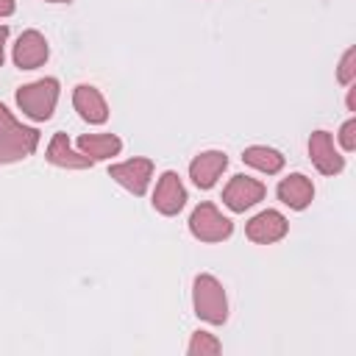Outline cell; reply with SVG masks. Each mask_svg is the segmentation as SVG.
Masks as SVG:
<instances>
[{"mask_svg": "<svg viewBox=\"0 0 356 356\" xmlns=\"http://www.w3.org/2000/svg\"><path fill=\"white\" fill-rule=\"evenodd\" d=\"M39 145V131L14 120V114L0 103V164L28 159Z\"/></svg>", "mask_w": 356, "mask_h": 356, "instance_id": "6da1fadb", "label": "cell"}, {"mask_svg": "<svg viewBox=\"0 0 356 356\" xmlns=\"http://www.w3.org/2000/svg\"><path fill=\"white\" fill-rule=\"evenodd\" d=\"M192 303H195V314L211 325H220L225 323L228 317V300H225V289L222 284L209 275V273H200L195 278V286H192Z\"/></svg>", "mask_w": 356, "mask_h": 356, "instance_id": "7a4b0ae2", "label": "cell"}, {"mask_svg": "<svg viewBox=\"0 0 356 356\" xmlns=\"http://www.w3.org/2000/svg\"><path fill=\"white\" fill-rule=\"evenodd\" d=\"M56 103H58V81L56 78H42V81H33V83H25L17 89V106L22 108L25 117H31L36 122L50 120L56 111Z\"/></svg>", "mask_w": 356, "mask_h": 356, "instance_id": "3957f363", "label": "cell"}, {"mask_svg": "<svg viewBox=\"0 0 356 356\" xmlns=\"http://www.w3.org/2000/svg\"><path fill=\"white\" fill-rule=\"evenodd\" d=\"M189 231L200 242H222L234 234V222L222 217L214 203H200L189 214Z\"/></svg>", "mask_w": 356, "mask_h": 356, "instance_id": "277c9868", "label": "cell"}, {"mask_svg": "<svg viewBox=\"0 0 356 356\" xmlns=\"http://www.w3.org/2000/svg\"><path fill=\"white\" fill-rule=\"evenodd\" d=\"M264 184L250 178V175H234L228 181V186L222 189V203L231 209V211H245L250 206H256L261 197H264Z\"/></svg>", "mask_w": 356, "mask_h": 356, "instance_id": "5b68a950", "label": "cell"}, {"mask_svg": "<svg viewBox=\"0 0 356 356\" xmlns=\"http://www.w3.org/2000/svg\"><path fill=\"white\" fill-rule=\"evenodd\" d=\"M108 175L120 186H125L128 192L145 195V189H147V184L153 178V161L150 159H128L122 164H111L108 167Z\"/></svg>", "mask_w": 356, "mask_h": 356, "instance_id": "8992f818", "label": "cell"}, {"mask_svg": "<svg viewBox=\"0 0 356 356\" xmlns=\"http://www.w3.org/2000/svg\"><path fill=\"white\" fill-rule=\"evenodd\" d=\"M184 203H186V189H184L178 172L167 170V172L159 178V184H156L153 209H156L159 214H164V217H172V214H178V211L184 209Z\"/></svg>", "mask_w": 356, "mask_h": 356, "instance_id": "52a82bcc", "label": "cell"}, {"mask_svg": "<svg viewBox=\"0 0 356 356\" xmlns=\"http://www.w3.org/2000/svg\"><path fill=\"white\" fill-rule=\"evenodd\" d=\"M309 156L312 164L323 172V175H337L345 167V159L339 156V150L334 147V139L328 131H314L309 136Z\"/></svg>", "mask_w": 356, "mask_h": 356, "instance_id": "ba28073f", "label": "cell"}, {"mask_svg": "<svg viewBox=\"0 0 356 356\" xmlns=\"http://www.w3.org/2000/svg\"><path fill=\"white\" fill-rule=\"evenodd\" d=\"M289 222L281 211L275 209H267V211H259L256 217H250L245 234L250 242H259V245H270V242H278L284 234H286Z\"/></svg>", "mask_w": 356, "mask_h": 356, "instance_id": "9c48e42d", "label": "cell"}, {"mask_svg": "<svg viewBox=\"0 0 356 356\" xmlns=\"http://www.w3.org/2000/svg\"><path fill=\"white\" fill-rule=\"evenodd\" d=\"M47 56H50V47L39 31H25L14 44V64L19 70H36L47 61Z\"/></svg>", "mask_w": 356, "mask_h": 356, "instance_id": "30bf717a", "label": "cell"}, {"mask_svg": "<svg viewBox=\"0 0 356 356\" xmlns=\"http://www.w3.org/2000/svg\"><path fill=\"white\" fill-rule=\"evenodd\" d=\"M225 167H228V156L222 150H206V153H200V156L192 159L189 178L195 181L197 189H211L217 184V178L222 175Z\"/></svg>", "mask_w": 356, "mask_h": 356, "instance_id": "8fae6325", "label": "cell"}, {"mask_svg": "<svg viewBox=\"0 0 356 356\" xmlns=\"http://www.w3.org/2000/svg\"><path fill=\"white\" fill-rule=\"evenodd\" d=\"M72 106H75V111H78L86 122H92V125H100V122L108 120V106H106L100 89L92 86V83L75 86V92H72Z\"/></svg>", "mask_w": 356, "mask_h": 356, "instance_id": "7c38bea8", "label": "cell"}, {"mask_svg": "<svg viewBox=\"0 0 356 356\" xmlns=\"http://www.w3.org/2000/svg\"><path fill=\"white\" fill-rule=\"evenodd\" d=\"M312 197H314V186H312V181L306 175L292 172V175L281 178V184H278V200L284 206L300 211V209H306L312 203Z\"/></svg>", "mask_w": 356, "mask_h": 356, "instance_id": "4fadbf2b", "label": "cell"}, {"mask_svg": "<svg viewBox=\"0 0 356 356\" xmlns=\"http://www.w3.org/2000/svg\"><path fill=\"white\" fill-rule=\"evenodd\" d=\"M47 161L56 164V167H64V170H86L92 167V159L83 156L81 150H75L67 139V134H56L47 145Z\"/></svg>", "mask_w": 356, "mask_h": 356, "instance_id": "5bb4252c", "label": "cell"}, {"mask_svg": "<svg viewBox=\"0 0 356 356\" xmlns=\"http://www.w3.org/2000/svg\"><path fill=\"white\" fill-rule=\"evenodd\" d=\"M78 150L83 156H89L92 161L95 159H111L122 150V142L114 134H83V136H78Z\"/></svg>", "mask_w": 356, "mask_h": 356, "instance_id": "9a60e30c", "label": "cell"}, {"mask_svg": "<svg viewBox=\"0 0 356 356\" xmlns=\"http://www.w3.org/2000/svg\"><path fill=\"white\" fill-rule=\"evenodd\" d=\"M242 161L250 164V167L259 170V172H267V175H275V172H281V167H284V156H281L275 147H267V145L245 147Z\"/></svg>", "mask_w": 356, "mask_h": 356, "instance_id": "2e32d148", "label": "cell"}, {"mask_svg": "<svg viewBox=\"0 0 356 356\" xmlns=\"http://www.w3.org/2000/svg\"><path fill=\"white\" fill-rule=\"evenodd\" d=\"M220 339L209 331H195L192 334V342H189V356H214L220 353Z\"/></svg>", "mask_w": 356, "mask_h": 356, "instance_id": "e0dca14e", "label": "cell"}, {"mask_svg": "<svg viewBox=\"0 0 356 356\" xmlns=\"http://www.w3.org/2000/svg\"><path fill=\"white\" fill-rule=\"evenodd\" d=\"M337 78H339V83H345V86L353 83V78H356V50H353V47L345 50V56H342V61H339Z\"/></svg>", "mask_w": 356, "mask_h": 356, "instance_id": "ac0fdd59", "label": "cell"}, {"mask_svg": "<svg viewBox=\"0 0 356 356\" xmlns=\"http://www.w3.org/2000/svg\"><path fill=\"white\" fill-rule=\"evenodd\" d=\"M339 142H342V147H345L348 153L356 150V120H353V117L339 128Z\"/></svg>", "mask_w": 356, "mask_h": 356, "instance_id": "d6986e66", "label": "cell"}, {"mask_svg": "<svg viewBox=\"0 0 356 356\" xmlns=\"http://www.w3.org/2000/svg\"><path fill=\"white\" fill-rule=\"evenodd\" d=\"M6 39H8V28L6 25H0V67H3V58H6Z\"/></svg>", "mask_w": 356, "mask_h": 356, "instance_id": "ffe728a7", "label": "cell"}, {"mask_svg": "<svg viewBox=\"0 0 356 356\" xmlns=\"http://www.w3.org/2000/svg\"><path fill=\"white\" fill-rule=\"evenodd\" d=\"M14 14V0H0V17Z\"/></svg>", "mask_w": 356, "mask_h": 356, "instance_id": "44dd1931", "label": "cell"}, {"mask_svg": "<svg viewBox=\"0 0 356 356\" xmlns=\"http://www.w3.org/2000/svg\"><path fill=\"white\" fill-rule=\"evenodd\" d=\"M348 108H350V111H356V89H353V86L348 89Z\"/></svg>", "mask_w": 356, "mask_h": 356, "instance_id": "7402d4cb", "label": "cell"}, {"mask_svg": "<svg viewBox=\"0 0 356 356\" xmlns=\"http://www.w3.org/2000/svg\"><path fill=\"white\" fill-rule=\"evenodd\" d=\"M47 3H70V0H47Z\"/></svg>", "mask_w": 356, "mask_h": 356, "instance_id": "603a6c76", "label": "cell"}]
</instances>
